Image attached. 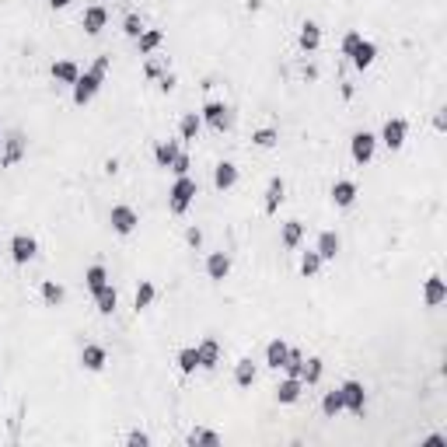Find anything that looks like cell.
Wrapping results in <instances>:
<instances>
[{
  "mask_svg": "<svg viewBox=\"0 0 447 447\" xmlns=\"http://www.w3.org/2000/svg\"><path fill=\"white\" fill-rule=\"evenodd\" d=\"M147 25L140 22V15H126V22H123V32L130 36V39H140V32H143Z\"/></svg>",
  "mask_w": 447,
  "mask_h": 447,
  "instance_id": "obj_40",
  "label": "cell"
},
{
  "mask_svg": "<svg viewBox=\"0 0 447 447\" xmlns=\"http://www.w3.org/2000/svg\"><path fill=\"white\" fill-rule=\"evenodd\" d=\"M189 444H192V447H217L220 437H217L213 430H192V433H189Z\"/></svg>",
  "mask_w": 447,
  "mask_h": 447,
  "instance_id": "obj_39",
  "label": "cell"
},
{
  "mask_svg": "<svg viewBox=\"0 0 447 447\" xmlns=\"http://www.w3.org/2000/svg\"><path fill=\"white\" fill-rule=\"evenodd\" d=\"M175 84H178V77H175V74H168V70L157 77V88H161L164 95H168V91H175Z\"/></svg>",
  "mask_w": 447,
  "mask_h": 447,
  "instance_id": "obj_43",
  "label": "cell"
},
{
  "mask_svg": "<svg viewBox=\"0 0 447 447\" xmlns=\"http://www.w3.org/2000/svg\"><path fill=\"white\" fill-rule=\"evenodd\" d=\"M185 242H189L192 249H199V245H203V231H199V228H189V231H185Z\"/></svg>",
  "mask_w": 447,
  "mask_h": 447,
  "instance_id": "obj_47",
  "label": "cell"
},
{
  "mask_svg": "<svg viewBox=\"0 0 447 447\" xmlns=\"http://www.w3.org/2000/svg\"><path fill=\"white\" fill-rule=\"evenodd\" d=\"M322 412H325L329 419H336V416L343 412V391H339V388H332V391L322 395Z\"/></svg>",
  "mask_w": 447,
  "mask_h": 447,
  "instance_id": "obj_35",
  "label": "cell"
},
{
  "mask_svg": "<svg viewBox=\"0 0 447 447\" xmlns=\"http://www.w3.org/2000/svg\"><path fill=\"white\" fill-rule=\"evenodd\" d=\"M143 74H147L150 81H157V77H161L164 70H161V63H157V60H147V67H143Z\"/></svg>",
  "mask_w": 447,
  "mask_h": 447,
  "instance_id": "obj_46",
  "label": "cell"
},
{
  "mask_svg": "<svg viewBox=\"0 0 447 447\" xmlns=\"http://www.w3.org/2000/svg\"><path fill=\"white\" fill-rule=\"evenodd\" d=\"M297 46H301L304 53H315V49L322 46V25H318V22H304L301 32H297Z\"/></svg>",
  "mask_w": 447,
  "mask_h": 447,
  "instance_id": "obj_18",
  "label": "cell"
},
{
  "mask_svg": "<svg viewBox=\"0 0 447 447\" xmlns=\"http://www.w3.org/2000/svg\"><path fill=\"white\" fill-rule=\"evenodd\" d=\"M49 74H53V81H60V84H74V81L81 77V67H77L74 60H56V63L49 67Z\"/></svg>",
  "mask_w": 447,
  "mask_h": 447,
  "instance_id": "obj_22",
  "label": "cell"
},
{
  "mask_svg": "<svg viewBox=\"0 0 447 447\" xmlns=\"http://www.w3.org/2000/svg\"><path fill=\"white\" fill-rule=\"evenodd\" d=\"M0 147H4V133H0Z\"/></svg>",
  "mask_w": 447,
  "mask_h": 447,
  "instance_id": "obj_52",
  "label": "cell"
},
{
  "mask_svg": "<svg viewBox=\"0 0 447 447\" xmlns=\"http://www.w3.org/2000/svg\"><path fill=\"white\" fill-rule=\"evenodd\" d=\"M329 196H332V203H336L339 210H350V206L356 203V182H350V178H336Z\"/></svg>",
  "mask_w": 447,
  "mask_h": 447,
  "instance_id": "obj_11",
  "label": "cell"
},
{
  "mask_svg": "<svg viewBox=\"0 0 447 447\" xmlns=\"http://www.w3.org/2000/svg\"><path fill=\"white\" fill-rule=\"evenodd\" d=\"M322 374H325V363H322L318 356H311V360H304V370H301V381H304V388H311V384H318V381H322Z\"/></svg>",
  "mask_w": 447,
  "mask_h": 447,
  "instance_id": "obj_33",
  "label": "cell"
},
{
  "mask_svg": "<svg viewBox=\"0 0 447 447\" xmlns=\"http://www.w3.org/2000/svg\"><path fill=\"white\" fill-rule=\"evenodd\" d=\"M199 119H203V126H210V130L224 133V130H231L235 112H231L228 105H224V102H206V105H203V112H199Z\"/></svg>",
  "mask_w": 447,
  "mask_h": 447,
  "instance_id": "obj_2",
  "label": "cell"
},
{
  "mask_svg": "<svg viewBox=\"0 0 447 447\" xmlns=\"http://www.w3.org/2000/svg\"><path fill=\"white\" fill-rule=\"evenodd\" d=\"M374 150H377V136H374V133L356 130V133L350 136V154H353L356 164H370V161H374Z\"/></svg>",
  "mask_w": 447,
  "mask_h": 447,
  "instance_id": "obj_6",
  "label": "cell"
},
{
  "mask_svg": "<svg viewBox=\"0 0 447 447\" xmlns=\"http://www.w3.org/2000/svg\"><path fill=\"white\" fill-rule=\"evenodd\" d=\"M405 133H409V123L405 119H388L384 126H381V136H377V143H384L388 150H402V143H405Z\"/></svg>",
  "mask_w": 447,
  "mask_h": 447,
  "instance_id": "obj_8",
  "label": "cell"
},
{
  "mask_svg": "<svg viewBox=\"0 0 447 447\" xmlns=\"http://www.w3.org/2000/svg\"><path fill=\"white\" fill-rule=\"evenodd\" d=\"M105 363H109V353H105V346H98V343H88V346L81 350V367H84V370L98 374V370H105Z\"/></svg>",
  "mask_w": 447,
  "mask_h": 447,
  "instance_id": "obj_12",
  "label": "cell"
},
{
  "mask_svg": "<svg viewBox=\"0 0 447 447\" xmlns=\"http://www.w3.org/2000/svg\"><path fill=\"white\" fill-rule=\"evenodd\" d=\"M154 294H157L154 283H150V280H140V287H136V294H133V308H136V311L150 308V304H154Z\"/></svg>",
  "mask_w": 447,
  "mask_h": 447,
  "instance_id": "obj_34",
  "label": "cell"
},
{
  "mask_svg": "<svg viewBox=\"0 0 447 447\" xmlns=\"http://www.w3.org/2000/svg\"><path fill=\"white\" fill-rule=\"evenodd\" d=\"M322 266H325V259H322L318 252H304V256H301V273H304V276H318Z\"/></svg>",
  "mask_w": 447,
  "mask_h": 447,
  "instance_id": "obj_37",
  "label": "cell"
},
{
  "mask_svg": "<svg viewBox=\"0 0 447 447\" xmlns=\"http://www.w3.org/2000/svg\"><path fill=\"white\" fill-rule=\"evenodd\" d=\"M301 391H304V381H301V377H283V381L276 384V402H280V405H294V402L301 398Z\"/></svg>",
  "mask_w": 447,
  "mask_h": 447,
  "instance_id": "obj_21",
  "label": "cell"
},
{
  "mask_svg": "<svg viewBox=\"0 0 447 447\" xmlns=\"http://www.w3.org/2000/svg\"><path fill=\"white\" fill-rule=\"evenodd\" d=\"M339 391H343V409L346 412H353V416L367 412V388L360 381H346V384H339Z\"/></svg>",
  "mask_w": 447,
  "mask_h": 447,
  "instance_id": "obj_7",
  "label": "cell"
},
{
  "mask_svg": "<svg viewBox=\"0 0 447 447\" xmlns=\"http://www.w3.org/2000/svg\"><path fill=\"white\" fill-rule=\"evenodd\" d=\"M178 154H182V140H157V147H154L157 168H171Z\"/></svg>",
  "mask_w": 447,
  "mask_h": 447,
  "instance_id": "obj_19",
  "label": "cell"
},
{
  "mask_svg": "<svg viewBox=\"0 0 447 447\" xmlns=\"http://www.w3.org/2000/svg\"><path fill=\"white\" fill-rule=\"evenodd\" d=\"M161 42H164V36H161L157 29H143L140 39H136V49H140V56H150V53L161 49Z\"/></svg>",
  "mask_w": 447,
  "mask_h": 447,
  "instance_id": "obj_28",
  "label": "cell"
},
{
  "mask_svg": "<svg viewBox=\"0 0 447 447\" xmlns=\"http://www.w3.org/2000/svg\"><path fill=\"white\" fill-rule=\"evenodd\" d=\"M91 297H95L98 315H105V318H109V315H116V308H119V294H116V287H112V283H105V287H102V290H95Z\"/></svg>",
  "mask_w": 447,
  "mask_h": 447,
  "instance_id": "obj_20",
  "label": "cell"
},
{
  "mask_svg": "<svg viewBox=\"0 0 447 447\" xmlns=\"http://www.w3.org/2000/svg\"><path fill=\"white\" fill-rule=\"evenodd\" d=\"M196 196H199V182H196L192 175H178L175 185H171V192H168V210H171L175 217H182V213L192 206Z\"/></svg>",
  "mask_w": 447,
  "mask_h": 447,
  "instance_id": "obj_1",
  "label": "cell"
},
{
  "mask_svg": "<svg viewBox=\"0 0 447 447\" xmlns=\"http://www.w3.org/2000/svg\"><path fill=\"white\" fill-rule=\"evenodd\" d=\"M374 60H377V46H374L370 39H360V42H356V49L350 53V63H353L356 70H367V67H374Z\"/></svg>",
  "mask_w": 447,
  "mask_h": 447,
  "instance_id": "obj_14",
  "label": "cell"
},
{
  "mask_svg": "<svg viewBox=\"0 0 447 447\" xmlns=\"http://www.w3.org/2000/svg\"><path fill=\"white\" fill-rule=\"evenodd\" d=\"M109 224H112V231L116 235H133L136 228H140V217H136V210L133 206H126V203H119V206H112L109 210Z\"/></svg>",
  "mask_w": 447,
  "mask_h": 447,
  "instance_id": "obj_4",
  "label": "cell"
},
{
  "mask_svg": "<svg viewBox=\"0 0 447 447\" xmlns=\"http://www.w3.org/2000/svg\"><path fill=\"white\" fill-rule=\"evenodd\" d=\"M25 147H29V140H25L22 130L4 133V147H0V164H4V168H15V164L25 157Z\"/></svg>",
  "mask_w": 447,
  "mask_h": 447,
  "instance_id": "obj_3",
  "label": "cell"
},
{
  "mask_svg": "<svg viewBox=\"0 0 447 447\" xmlns=\"http://www.w3.org/2000/svg\"><path fill=\"white\" fill-rule=\"evenodd\" d=\"M105 283H109V269H105L102 262H95V266H88V269H84V287H88L91 294H95V290H102Z\"/></svg>",
  "mask_w": 447,
  "mask_h": 447,
  "instance_id": "obj_29",
  "label": "cell"
},
{
  "mask_svg": "<svg viewBox=\"0 0 447 447\" xmlns=\"http://www.w3.org/2000/svg\"><path fill=\"white\" fill-rule=\"evenodd\" d=\"M256 374H259V370H256L252 356H242V360L235 363V384H238V388H252V384H256Z\"/></svg>",
  "mask_w": 447,
  "mask_h": 447,
  "instance_id": "obj_26",
  "label": "cell"
},
{
  "mask_svg": "<svg viewBox=\"0 0 447 447\" xmlns=\"http://www.w3.org/2000/svg\"><path fill=\"white\" fill-rule=\"evenodd\" d=\"M109 67H112V56H98V60L91 63V70H95L98 77H105V74H109Z\"/></svg>",
  "mask_w": 447,
  "mask_h": 447,
  "instance_id": "obj_45",
  "label": "cell"
},
{
  "mask_svg": "<svg viewBox=\"0 0 447 447\" xmlns=\"http://www.w3.org/2000/svg\"><path fill=\"white\" fill-rule=\"evenodd\" d=\"M196 350H199V367H203V370H213V367L220 363V343H217V339H203Z\"/></svg>",
  "mask_w": 447,
  "mask_h": 447,
  "instance_id": "obj_24",
  "label": "cell"
},
{
  "mask_svg": "<svg viewBox=\"0 0 447 447\" xmlns=\"http://www.w3.org/2000/svg\"><path fill=\"white\" fill-rule=\"evenodd\" d=\"M433 126H437V130H447V116H444V109H437V116H433Z\"/></svg>",
  "mask_w": 447,
  "mask_h": 447,
  "instance_id": "obj_48",
  "label": "cell"
},
{
  "mask_svg": "<svg viewBox=\"0 0 447 447\" xmlns=\"http://www.w3.org/2000/svg\"><path fill=\"white\" fill-rule=\"evenodd\" d=\"M423 444H426V447H440V444H444V437H440V433H433V437H426Z\"/></svg>",
  "mask_w": 447,
  "mask_h": 447,
  "instance_id": "obj_49",
  "label": "cell"
},
{
  "mask_svg": "<svg viewBox=\"0 0 447 447\" xmlns=\"http://www.w3.org/2000/svg\"><path fill=\"white\" fill-rule=\"evenodd\" d=\"M178 370H182V374H196V370H199V350H196V346H185V350L178 353Z\"/></svg>",
  "mask_w": 447,
  "mask_h": 447,
  "instance_id": "obj_36",
  "label": "cell"
},
{
  "mask_svg": "<svg viewBox=\"0 0 447 447\" xmlns=\"http://www.w3.org/2000/svg\"><path fill=\"white\" fill-rule=\"evenodd\" d=\"M301 238H304V224H301V220H287L283 228H280V242H283V249H297V245H301Z\"/></svg>",
  "mask_w": 447,
  "mask_h": 447,
  "instance_id": "obj_27",
  "label": "cell"
},
{
  "mask_svg": "<svg viewBox=\"0 0 447 447\" xmlns=\"http://www.w3.org/2000/svg\"><path fill=\"white\" fill-rule=\"evenodd\" d=\"M126 444H130V447H147V444H150V437H147L143 430H133V433L126 437Z\"/></svg>",
  "mask_w": 447,
  "mask_h": 447,
  "instance_id": "obj_44",
  "label": "cell"
},
{
  "mask_svg": "<svg viewBox=\"0 0 447 447\" xmlns=\"http://www.w3.org/2000/svg\"><path fill=\"white\" fill-rule=\"evenodd\" d=\"M206 276L213 283H224V280L231 276V256L228 252H210L206 256Z\"/></svg>",
  "mask_w": 447,
  "mask_h": 447,
  "instance_id": "obj_10",
  "label": "cell"
},
{
  "mask_svg": "<svg viewBox=\"0 0 447 447\" xmlns=\"http://www.w3.org/2000/svg\"><path fill=\"white\" fill-rule=\"evenodd\" d=\"M283 370H287V377H301V370H304V353L290 346V353H287V363H283Z\"/></svg>",
  "mask_w": 447,
  "mask_h": 447,
  "instance_id": "obj_38",
  "label": "cell"
},
{
  "mask_svg": "<svg viewBox=\"0 0 447 447\" xmlns=\"http://www.w3.org/2000/svg\"><path fill=\"white\" fill-rule=\"evenodd\" d=\"M283 196H287V182H283L280 175H273V178H269V185H266L262 210H266V213H276V210H280V203H283Z\"/></svg>",
  "mask_w": 447,
  "mask_h": 447,
  "instance_id": "obj_15",
  "label": "cell"
},
{
  "mask_svg": "<svg viewBox=\"0 0 447 447\" xmlns=\"http://www.w3.org/2000/svg\"><path fill=\"white\" fill-rule=\"evenodd\" d=\"M102 84H105V77H98L95 70H84L70 88H74V105H88L98 91H102Z\"/></svg>",
  "mask_w": 447,
  "mask_h": 447,
  "instance_id": "obj_5",
  "label": "cell"
},
{
  "mask_svg": "<svg viewBox=\"0 0 447 447\" xmlns=\"http://www.w3.org/2000/svg\"><path fill=\"white\" fill-rule=\"evenodd\" d=\"M36 252H39V242L32 235H15L11 238V259H15V266H29L36 259Z\"/></svg>",
  "mask_w": 447,
  "mask_h": 447,
  "instance_id": "obj_9",
  "label": "cell"
},
{
  "mask_svg": "<svg viewBox=\"0 0 447 447\" xmlns=\"http://www.w3.org/2000/svg\"><path fill=\"white\" fill-rule=\"evenodd\" d=\"M81 25H84V32H88V36H98V32H102V29L109 25V11H105L102 4H91V8L84 11Z\"/></svg>",
  "mask_w": 447,
  "mask_h": 447,
  "instance_id": "obj_17",
  "label": "cell"
},
{
  "mask_svg": "<svg viewBox=\"0 0 447 447\" xmlns=\"http://www.w3.org/2000/svg\"><path fill=\"white\" fill-rule=\"evenodd\" d=\"M67 4H70V0H49V8H53V11H63Z\"/></svg>",
  "mask_w": 447,
  "mask_h": 447,
  "instance_id": "obj_51",
  "label": "cell"
},
{
  "mask_svg": "<svg viewBox=\"0 0 447 447\" xmlns=\"http://www.w3.org/2000/svg\"><path fill=\"white\" fill-rule=\"evenodd\" d=\"M287 353H290V346H287L283 339H273V343L266 346V367H273V370H283V363H287Z\"/></svg>",
  "mask_w": 447,
  "mask_h": 447,
  "instance_id": "obj_25",
  "label": "cell"
},
{
  "mask_svg": "<svg viewBox=\"0 0 447 447\" xmlns=\"http://www.w3.org/2000/svg\"><path fill=\"white\" fill-rule=\"evenodd\" d=\"M423 301H426L430 308H440V304L447 301V283H444V276H440V273H433V276L426 280V287H423Z\"/></svg>",
  "mask_w": 447,
  "mask_h": 447,
  "instance_id": "obj_16",
  "label": "cell"
},
{
  "mask_svg": "<svg viewBox=\"0 0 447 447\" xmlns=\"http://www.w3.org/2000/svg\"><path fill=\"white\" fill-rule=\"evenodd\" d=\"M199 130H203L199 112H185V116H182V123H178V136H182V140H196V136H199Z\"/></svg>",
  "mask_w": 447,
  "mask_h": 447,
  "instance_id": "obj_30",
  "label": "cell"
},
{
  "mask_svg": "<svg viewBox=\"0 0 447 447\" xmlns=\"http://www.w3.org/2000/svg\"><path fill=\"white\" fill-rule=\"evenodd\" d=\"M252 143L262 147V150H273V147L280 143V130H276V126H262V130L252 133Z\"/></svg>",
  "mask_w": 447,
  "mask_h": 447,
  "instance_id": "obj_31",
  "label": "cell"
},
{
  "mask_svg": "<svg viewBox=\"0 0 447 447\" xmlns=\"http://www.w3.org/2000/svg\"><path fill=\"white\" fill-rule=\"evenodd\" d=\"M189 168H192V161H189V154L182 150V154L175 157V164H171V171H175V178H178V175H189Z\"/></svg>",
  "mask_w": 447,
  "mask_h": 447,
  "instance_id": "obj_41",
  "label": "cell"
},
{
  "mask_svg": "<svg viewBox=\"0 0 447 447\" xmlns=\"http://www.w3.org/2000/svg\"><path fill=\"white\" fill-rule=\"evenodd\" d=\"M105 171H109V175H116V171H119V161H116V157H109V161H105Z\"/></svg>",
  "mask_w": 447,
  "mask_h": 447,
  "instance_id": "obj_50",
  "label": "cell"
},
{
  "mask_svg": "<svg viewBox=\"0 0 447 447\" xmlns=\"http://www.w3.org/2000/svg\"><path fill=\"white\" fill-rule=\"evenodd\" d=\"M360 39H363L360 32H346V36H343V56H350V53L356 49V42H360Z\"/></svg>",
  "mask_w": 447,
  "mask_h": 447,
  "instance_id": "obj_42",
  "label": "cell"
},
{
  "mask_svg": "<svg viewBox=\"0 0 447 447\" xmlns=\"http://www.w3.org/2000/svg\"><path fill=\"white\" fill-rule=\"evenodd\" d=\"M339 245H343V242H339V235H336V231H322V235H318V245H315V252H318L325 262H332V259L339 256Z\"/></svg>",
  "mask_w": 447,
  "mask_h": 447,
  "instance_id": "obj_23",
  "label": "cell"
},
{
  "mask_svg": "<svg viewBox=\"0 0 447 447\" xmlns=\"http://www.w3.org/2000/svg\"><path fill=\"white\" fill-rule=\"evenodd\" d=\"M42 301H46L49 308H60V304L67 301V290H63V283H56V280H46V283H42Z\"/></svg>",
  "mask_w": 447,
  "mask_h": 447,
  "instance_id": "obj_32",
  "label": "cell"
},
{
  "mask_svg": "<svg viewBox=\"0 0 447 447\" xmlns=\"http://www.w3.org/2000/svg\"><path fill=\"white\" fill-rule=\"evenodd\" d=\"M213 185H217L220 192L235 189V185H238V164H235V161H220V164L213 168Z\"/></svg>",
  "mask_w": 447,
  "mask_h": 447,
  "instance_id": "obj_13",
  "label": "cell"
}]
</instances>
